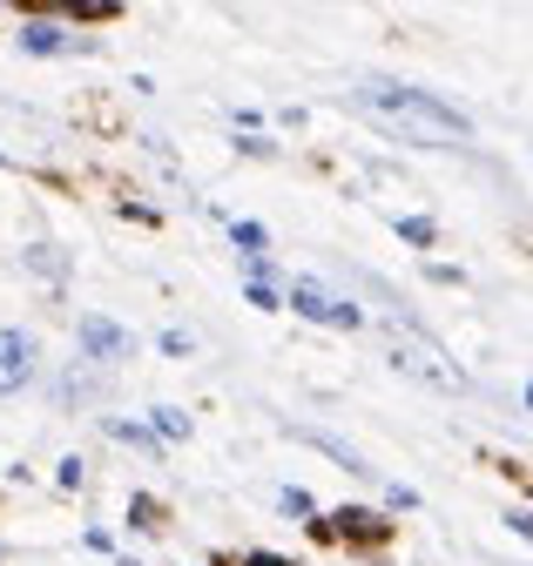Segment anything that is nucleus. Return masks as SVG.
Here are the masks:
<instances>
[{
    "instance_id": "obj_10",
    "label": "nucleus",
    "mask_w": 533,
    "mask_h": 566,
    "mask_svg": "<svg viewBox=\"0 0 533 566\" xmlns=\"http://www.w3.org/2000/svg\"><path fill=\"white\" fill-rule=\"evenodd\" d=\"M156 432H163V439H189V418L163 405V411H156Z\"/></svg>"
},
{
    "instance_id": "obj_4",
    "label": "nucleus",
    "mask_w": 533,
    "mask_h": 566,
    "mask_svg": "<svg viewBox=\"0 0 533 566\" xmlns=\"http://www.w3.org/2000/svg\"><path fill=\"white\" fill-rule=\"evenodd\" d=\"M331 539H352V546H385L391 539V520L372 513V506H345L338 520H331Z\"/></svg>"
},
{
    "instance_id": "obj_1",
    "label": "nucleus",
    "mask_w": 533,
    "mask_h": 566,
    "mask_svg": "<svg viewBox=\"0 0 533 566\" xmlns=\"http://www.w3.org/2000/svg\"><path fill=\"white\" fill-rule=\"evenodd\" d=\"M358 102H365L385 128H398L406 142H426V149H446V142H466V135H473V122H466L452 102L426 95V88H391V82H372V88H358Z\"/></svg>"
},
{
    "instance_id": "obj_2",
    "label": "nucleus",
    "mask_w": 533,
    "mask_h": 566,
    "mask_svg": "<svg viewBox=\"0 0 533 566\" xmlns=\"http://www.w3.org/2000/svg\"><path fill=\"white\" fill-rule=\"evenodd\" d=\"M385 350H391L398 371H412V378H426V385H439V391H459V385H466V371L446 358L439 344H426L419 331H398V324H391V331H385Z\"/></svg>"
},
{
    "instance_id": "obj_7",
    "label": "nucleus",
    "mask_w": 533,
    "mask_h": 566,
    "mask_svg": "<svg viewBox=\"0 0 533 566\" xmlns=\"http://www.w3.org/2000/svg\"><path fill=\"white\" fill-rule=\"evenodd\" d=\"M21 48H28V54H61V48H69V28H54V21H28V28H21Z\"/></svg>"
},
{
    "instance_id": "obj_6",
    "label": "nucleus",
    "mask_w": 533,
    "mask_h": 566,
    "mask_svg": "<svg viewBox=\"0 0 533 566\" xmlns=\"http://www.w3.org/2000/svg\"><path fill=\"white\" fill-rule=\"evenodd\" d=\"M82 350H88V358H102V365H115V358L136 350V337H128L122 324H108V317H82Z\"/></svg>"
},
{
    "instance_id": "obj_14",
    "label": "nucleus",
    "mask_w": 533,
    "mask_h": 566,
    "mask_svg": "<svg viewBox=\"0 0 533 566\" xmlns=\"http://www.w3.org/2000/svg\"><path fill=\"white\" fill-rule=\"evenodd\" d=\"M243 566H291V559H278V553H250Z\"/></svg>"
},
{
    "instance_id": "obj_11",
    "label": "nucleus",
    "mask_w": 533,
    "mask_h": 566,
    "mask_svg": "<svg viewBox=\"0 0 533 566\" xmlns=\"http://www.w3.org/2000/svg\"><path fill=\"white\" fill-rule=\"evenodd\" d=\"M108 432H115V439H128V446H149V432H143V424H128V418H115Z\"/></svg>"
},
{
    "instance_id": "obj_3",
    "label": "nucleus",
    "mask_w": 533,
    "mask_h": 566,
    "mask_svg": "<svg viewBox=\"0 0 533 566\" xmlns=\"http://www.w3.org/2000/svg\"><path fill=\"white\" fill-rule=\"evenodd\" d=\"M284 304H291L297 317H311V324H345V331L358 324V304H345L338 291H324V283H311V276L291 283V297H284Z\"/></svg>"
},
{
    "instance_id": "obj_8",
    "label": "nucleus",
    "mask_w": 533,
    "mask_h": 566,
    "mask_svg": "<svg viewBox=\"0 0 533 566\" xmlns=\"http://www.w3.org/2000/svg\"><path fill=\"white\" fill-rule=\"evenodd\" d=\"M128 526L156 533V526H163V506H156V500H128Z\"/></svg>"
},
{
    "instance_id": "obj_5",
    "label": "nucleus",
    "mask_w": 533,
    "mask_h": 566,
    "mask_svg": "<svg viewBox=\"0 0 533 566\" xmlns=\"http://www.w3.org/2000/svg\"><path fill=\"white\" fill-rule=\"evenodd\" d=\"M34 378V337L28 331H0V391H21Z\"/></svg>"
},
{
    "instance_id": "obj_13",
    "label": "nucleus",
    "mask_w": 533,
    "mask_h": 566,
    "mask_svg": "<svg viewBox=\"0 0 533 566\" xmlns=\"http://www.w3.org/2000/svg\"><path fill=\"white\" fill-rule=\"evenodd\" d=\"M284 513H311V492L304 485H284Z\"/></svg>"
},
{
    "instance_id": "obj_9",
    "label": "nucleus",
    "mask_w": 533,
    "mask_h": 566,
    "mask_svg": "<svg viewBox=\"0 0 533 566\" xmlns=\"http://www.w3.org/2000/svg\"><path fill=\"white\" fill-rule=\"evenodd\" d=\"M398 237H406V243H419V250H426V243H432L439 230H432L426 217H398Z\"/></svg>"
},
{
    "instance_id": "obj_15",
    "label": "nucleus",
    "mask_w": 533,
    "mask_h": 566,
    "mask_svg": "<svg viewBox=\"0 0 533 566\" xmlns=\"http://www.w3.org/2000/svg\"><path fill=\"white\" fill-rule=\"evenodd\" d=\"M526 405H533V385H526Z\"/></svg>"
},
{
    "instance_id": "obj_12",
    "label": "nucleus",
    "mask_w": 533,
    "mask_h": 566,
    "mask_svg": "<svg viewBox=\"0 0 533 566\" xmlns=\"http://www.w3.org/2000/svg\"><path fill=\"white\" fill-rule=\"evenodd\" d=\"M237 243H243V250L257 256V250H263V223H237Z\"/></svg>"
}]
</instances>
